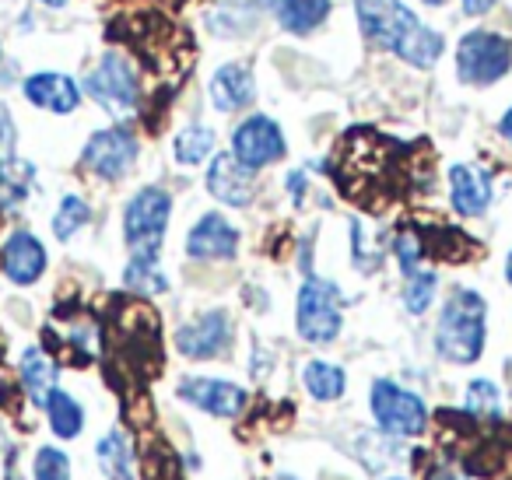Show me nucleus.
<instances>
[{"instance_id": "31", "label": "nucleus", "mask_w": 512, "mask_h": 480, "mask_svg": "<svg viewBox=\"0 0 512 480\" xmlns=\"http://www.w3.org/2000/svg\"><path fill=\"white\" fill-rule=\"evenodd\" d=\"M15 141H18V130H15V120H11V109L0 102V162H11V158H15Z\"/></svg>"}, {"instance_id": "4", "label": "nucleus", "mask_w": 512, "mask_h": 480, "mask_svg": "<svg viewBox=\"0 0 512 480\" xmlns=\"http://www.w3.org/2000/svg\"><path fill=\"white\" fill-rule=\"evenodd\" d=\"M295 326H299V337L309 344H334L344 326L341 288L316 274L306 277L299 288V305H295Z\"/></svg>"}, {"instance_id": "37", "label": "nucleus", "mask_w": 512, "mask_h": 480, "mask_svg": "<svg viewBox=\"0 0 512 480\" xmlns=\"http://www.w3.org/2000/svg\"><path fill=\"white\" fill-rule=\"evenodd\" d=\"M43 4H46V8H64L67 0H43Z\"/></svg>"}, {"instance_id": "7", "label": "nucleus", "mask_w": 512, "mask_h": 480, "mask_svg": "<svg viewBox=\"0 0 512 480\" xmlns=\"http://www.w3.org/2000/svg\"><path fill=\"white\" fill-rule=\"evenodd\" d=\"M85 92L106 109L109 116H130L141 102V81L123 53L109 50L85 78Z\"/></svg>"}, {"instance_id": "35", "label": "nucleus", "mask_w": 512, "mask_h": 480, "mask_svg": "<svg viewBox=\"0 0 512 480\" xmlns=\"http://www.w3.org/2000/svg\"><path fill=\"white\" fill-rule=\"evenodd\" d=\"M498 130H502V137L512 144V106H509V113L502 116V123H498Z\"/></svg>"}, {"instance_id": "6", "label": "nucleus", "mask_w": 512, "mask_h": 480, "mask_svg": "<svg viewBox=\"0 0 512 480\" xmlns=\"http://www.w3.org/2000/svg\"><path fill=\"white\" fill-rule=\"evenodd\" d=\"M369 410L386 435L414 438L428 428V403L418 393L404 389L393 379H376L369 393Z\"/></svg>"}, {"instance_id": "12", "label": "nucleus", "mask_w": 512, "mask_h": 480, "mask_svg": "<svg viewBox=\"0 0 512 480\" xmlns=\"http://www.w3.org/2000/svg\"><path fill=\"white\" fill-rule=\"evenodd\" d=\"M495 186H491V172L484 165L460 162L449 169V204L463 218H481L491 207Z\"/></svg>"}, {"instance_id": "18", "label": "nucleus", "mask_w": 512, "mask_h": 480, "mask_svg": "<svg viewBox=\"0 0 512 480\" xmlns=\"http://www.w3.org/2000/svg\"><path fill=\"white\" fill-rule=\"evenodd\" d=\"M302 386L313 400L334 403L348 389V372L341 365H330V361H306L302 365Z\"/></svg>"}, {"instance_id": "26", "label": "nucleus", "mask_w": 512, "mask_h": 480, "mask_svg": "<svg viewBox=\"0 0 512 480\" xmlns=\"http://www.w3.org/2000/svg\"><path fill=\"white\" fill-rule=\"evenodd\" d=\"M88 221H92V207H88V200L67 193V197L60 200L57 214H53V235H57L60 242H67V239H74Z\"/></svg>"}, {"instance_id": "21", "label": "nucleus", "mask_w": 512, "mask_h": 480, "mask_svg": "<svg viewBox=\"0 0 512 480\" xmlns=\"http://www.w3.org/2000/svg\"><path fill=\"white\" fill-rule=\"evenodd\" d=\"M327 15L330 0H278L281 29L295 32V36H309L313 29H320Z\"/></svg>"}, {"instance_id": "2", "label": "nucleus", "mask_w": 512, "mask_h": 480, "mask_svg": "<svg viewBox=\"0 0 512 480\" xmlns=\"http://www.w3.org/2000/svg\"><path fill=\"white\" fill-rule=\"evenodd\" d=\"M488 340V302L474 288H453L435 323V351L453 365H474Z\"/></svg>"}, {"instance_id": "34", "label": "nucleus", "mask_w": 512, "mask_h": 480, "mask_svg": "<svg viewBox=\"0 0 512 480\" xmlns=\"http://www.w3.org/2000/svg\"><path fill=\"white\" fill-rule=\"evenodd\" d=\"M428 480H460V473H453V466H442V470H432Z\"/></svg>"}, {"instance_id": "5", "label": "nucleus", "mask_w": 512, "mask_h": 480, "mask_svg": "<svg viewBox=\"0 0 512 480\" xmlns=\"http://www.w3.org/2000/svg\"><path fill=\"white\" fill-rule=\"evenodd\" d=\"M512 67V43L498 32L474 29L456 46V74L463 85L488 88L502 81Z\"/></svg>"}, {"instance_id": "30", "label": "nucleus", "mask_w": 512, "mask_h": 480, "mask_svg": "<svg viewBox=\"0 0 512 480\" xmlns=\"http://www.w3.org/2000/svg\"><path fill=\"white\" fill-rule=\"evenodd\" d=\"M393 249H397V260H400V270L407 274H414V270H421L418 263L425 260V239L414 232H397V239H393Z\"/></svg>"}, {"instance_id": "32", "label": "nucleus", "mask_w": 512, "mask_h": 480, "mask_svg": "<svg viewBox=\"0 0 512 480\" xmlns=\"http://www.w3.org/2000/svg\"><path fill=\"white\" fill-rule=\"evenodd\" d=\"M460 4L467 15H488V11L495 8V0H460Z\"/></svg>"}, {"instance_id": "17", "label": "nucleus", "mask_w": 512, "mask_h": 480, "mask_svg": "<svg viewBox=\"0 0 512 480\" xmlns=\"http://www.w3.org/2000/svg\"><path fill=\"white\" fill-rule=\"evenodd\" d=\"M256 85L246 64H225L211 78V102L218 113H239L253 102Z\"/></svg>"}, {"instance_id": "29", "label": "nucleus", "mask_w": 512, "mask_h": 480, "mask_svg": "<svg viewBox=\"0 0 512 480\" xmlns=\"http://www.w3.org/2000/svg\"><path fill=\"white\" fill-rule=\"evenodd\" d=\"M32 480H71V459H67V452L53 449V445L39 449L36 463H32Z\"/></svg>"}, {"instance_id": "13", "label": "nucleus", "mask_w": 512, "mask_h": 480, "mask_svg": "<svg viewBox=\"0 0 512 480\" xmlns=\"http://www.w3.org/2000/svg\"><path fill=\"white\" fill-rule=\"evenodd\" d=\"M239 253V228L225 214H204L186 235L190 260H232Z\"/></svg>"}, {"instance_id": "25", "label": "nucleus", "mask_w": 512, "mask_h": 480, "mask_svg": "<svg viewBox=\"0 0 512 480\" xmlns=\"http://www.w3.org/2000/svg\"><path fill=\"white\" fill-rule=\"evenodd\" d=\"M123 284L137 295H162L169 291V277L158 267V256H130L127 270H123Z\"/></svg>"}, {"instance_id": "14", "label": "nucleus", "mask_w": 512, "mask_h": 480, "mask_svg": "<svg viewBox=\"0 0 512 480\" xmlns=\"http://www.w3.org/2000/svg\"><path fill=\"white\" fill-rule=\"evenodd\" d=\"M0 270L11 284H36L39 277L46 274V249L43 242L32 232L18 228V232L8 235V242L0 246Z\"/></svg>"}, {"instance_id": "8", "label": "nucleus", "mask_w": 512, "mask_h": 480, "mask_svg": "<svg viewBox=\"0 0 512 480\" xmlns=\"http://www.w3.org/2000/svg\"><path fill=\"white\" fill-rule=\"evenodd\" d=\"M285 151H288V141L271 116H260V113L249 116L232 134V158L239 165H246L249 172H260V169H267V165L281 162Z\"/></svg>"}, {"instance_id": "15", "label": "nucleus", "mask_w": 512, "mask_h": 480, "mask_svg": "<svg viewBox=\"0 0 512 480\" xmlns=\"http://www.w3.org/2000/svg\"><path fill=\"white\" fill-rule=\"evenodd\" d=\"M256 172H249L246 165H239L232 158V151L211 158V169H207V193L214 200L228 207H246L256 193Z\"/></svg>"}, {"instance_id": "1", "label": "nucleus", "mask_w": 512, "mask_h": 480, "mask_svg": "<svg viewBox=\"0 0 512 480\" xmlns=\"http://www.w3.org/2000/svg\"><path fill=\"white\" fill-rule=\"evenodd\" d=\"M355 15L358 29L369 43L397 53L404 64L418 67V71L435 67L446 50L439 32L428 29L404 0H355Z\"/></svg>"}, {"instance_id": "24", "label": "nucleus", "mask_w": 512, "mask_h": 480, "mask_svg": "<svg viewBox=\"0 0 512 480\" xmlns=\"http://www.w3.org/2000/svg\"><path fill=\"white\" fill-rule=\"evenodd\" d=\"M172 155H176L179 165H200L214 155V130L204 127V123H190L176 134L172 141Z\"/></svg>"}, {"instance_id": "36", "label": "nucleus", "mask_w": 512, "mask_h": 480, "mask_svg": "<svg viewBox=\"0 0 512 480\" xmlns=\"http://www.w3.org/2000/svg\"><path fill=\"white\" fill-rule=\"evenodd\" d=\"M505 277H509V284H512V249H509V256H505Z\"/></svg>"}, {"instance_id": "19", "label": "nucleus", "mask_w": 512, "mask_h": 480, "mask_svg": "<svg viewBox=\"0 0 512 480\" xmlns=\"http://www.w3.org/2000/svg\"><path fill=\"white\" fill-rule=\"evenodd\" d=\"M43 407H46V417H50V428L57 438H78L81 435V428H85V410H81V403L74 400L67 389L53 386Z\"/></svg>"}, {"instance_id": "9", "label": "nucleus", "mask_w": 512, "mask_h": 480, "mask_svg": "<svg viewBox=\"0 0 512 480\" xmlns=\"http://www.w3.org/2000/svg\"><path fill=\"white\" fill-rule=\"evenodd\" d=\"M81 162L99 179H123L137 162V137L127 127H109L88 137Z\"/></svg>"}, {"instance_id": "20", "label": "nucleus", "mask_w": 512, "mask_h": 480, "mask_svg": "<svg viewBox=\"0 0 512 480\" xmlns=\"http://www.w3.org/2000/svg\"><path fill=\"white\" fill-rule=\"evenodd\" d=\"M95 456H99V466L109 480H134V452H130L123 431H106L95 445Z\"/></svg>"}, {"instance_id": "33", "label": "nucleus", "mask_w": 512, "mask_h": 480, "mask_svg": "<svg viewBox=\"0 0 512 480\" xmlns=\"http://www.w3.org/2000/svg\"><path fill=\"white\" fill-rule=\"evenodd\" d=\"M302 186H306L302 172H292V176H288V190H292V197H295V200H302Z\"/></svg>"}, {"instance_id": "23", "label": "nucleus", "mask_w": 512, "mask_h": 480, "mask_svg": "<svg viewBox=\"0 0 512 480\" xmlns=\"http://www.w3.org/2000/svg\"><path fill=\"white\" fill-rule=\"evenodd\" d=\"M32 179H36V169L22 158H11V162L0 165V207L4 211L22 207V200L32 190Z\"/></svg>"}, {"instance_id": "27", "label": "nucleus", "mask_w": 512, "mask_h": 480, "mask_svg": "<svg viewBox=\"0 0 512 480\" xmlns=\"http://www.w3.org/2000/svg\"><path fill=\"white\" fill-rule=\"evenodd\" d=\"M435 288H439V277H435V270H414V274H407V284H404V309L411 312V316H421V312H428V305L435 302Z\"/></svg>"}, {"instance_id": "28", "label": "nucleus", "mask_w": 512, "mask_h": 480, "mask_svg": "<svg viewBox=\"0 0 512 480\" xmlns=\"http://www.w3.org/2000/svg\"><path fill=\"white\" fill-rule=\"evenodd\" d=\"M463 407L470 410L474 417H495L502 410V396H498L495 382L491 379H474L467 386V403Z\"/></svg>"}, {"instance_id": "38", "label": "nucleus", "mask_w": 512, "mask_h": 480, "mask_svg": "<svg viewBox=\"0 0 512 480\" xmlns=\"http://www.w3.org/2000/svg\"><path fill=\"white\" fill-rule=\"evenodd\" d=\"M425 4H432V8H439V4H446V0H425Z\"/></svg>"}, {"instance_id": "16", "label": "nucleus", "mask_w": 512, "mask_h": 480, "mask_svg": "<svg viewBox=\"0 0 512 480\" xmlns=\"http://www.w3.org/2000/svg\"><path fill=\"white\" fill-rule=\"evenodd\" d=\"M22 92L32 106L46 109V113H57V116H67L81 106V88L74 85L67 74H57V71H39V74H32V78H25Z\"/></svg>"}, {"instance_id": "39", "label": "nucleus", "mask_w": 512, "mask_h": 480, "mask_svg": "<svg viewBox=\"0 0 512 480\" xmlns=\"http://www.w3.org/2000/svg\"><path fill=\"white\" fill-rule=\"evenodd\" d=\"M386 480H400V477H386Z\"/></svg>"}, {"instance_id": "10", "label": "nucleus", "mask_w": 512, "mask_h": 480, "mask_svg": "<svg viewBox=\"0 0 512 480\" xmlns=\"http://www.w3.org/2000/svg\"><path fill=\"white\" fill-rule=\"evenodd\" d=\"M232 316L221 309H211L204 316L190 319L186 326L176 330V351L190 361H211V358H221V354L232 347Z\"/></svg>"}, {"instance_id": "22", "label": "nucleus", "mask_w": 512, "mask_h": 480, "mask_svg": "<svg viewBox=\"0 0 512 480\" xmlns=\"http://www.w3.org/2000/svg\"><path fill=\"white\" fill-rule=\"evenodd\" d=\"M22 382H25V389H29V396H32V403H39L43 407L46 403V396H50V389H53V379H57V372H53V361L46 358V351L43 347H29V351L22 354Z\"/></svg>"}, {"instance_id": "3", "label": "nucleus", "mask_w": 512, "mask_h": 480, "mask_svg": "<svg viewBox=\"0 0 512 480\" xmlns=\"http://www.w3.org/2000/svg\"><path fill=\"white\" fill-rule=\"evenodd\" d=\"M172 218V197L162 186H144L123 211V239L134 256H158Z\"/></svg>"}, {"instance_id": "11", "label": "nucleus", "mask_w": 512, "mask_h": 480, "mask_svg": "<svg viewBox=\"0 0 512 480\" xmlns=\"http://www.w3.org/2000/svg\"><path fill=\"white\" fill-rule=\"evenodd\" d=\"M179 400H186L190 407L204 410L211 417H239L246 410L249 396L242 386L228 379H211V375H190L179 382Z\"/></svg>"}]
</instances>
